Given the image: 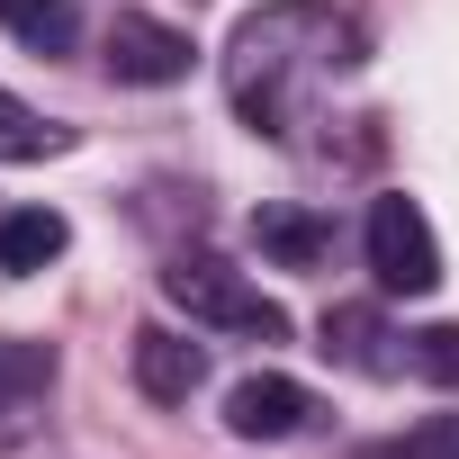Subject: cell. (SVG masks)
Wrapping results in <instances>:
<instances>
[{"instance_id":"5","label":"cell","mask_w":459,"mask_h":459,"mask_svg":"<svg viewBox=\"0 0 459 459\" xmlns=\"http://www.w3.org/2000/svg\"><path fill=\"white\" fill-rule=\"evenodd\" d=\"M307 423H316V396L298 378H280V369L225 387V432H235V441H298Z\"/></svg>"},{"instance_id":"4","label":"cell","mask_w":459,"mask_h":459,"mask_svg":"<svg viewBox=\"0 0 459 459\" xmlns=\"http://www.w3.org/2000/svg\"><path fill=\"white\" fill-rule=\"evenodd\" d=\"M100 64H108L117 82H135V91H171V82H189L198 46H189V28H171V19H153V10H117Z\"/></svg>"},{"instance_id":"14","label":"cell","mask_w":459,"mask_h":459,"mask_svg":"<svg viewBox=\"0 0 459 459\" xmlns=\"http://www.w3.org/2000/svg\"><path fill=\"white\" fill-rule=\"evenodd\" d=\"M360 459H459V414H423L414 432H396V441H369Z\"/></svg>"},{"instance_id":"7","label":"cell","mask_w":459,"mask_h":459,"mask_svg":"<svg viewBox=\"0 0 459 459\" xmlns=\"http://www.w3.org/2000/svg\"><path fill=\"white\" fill-rule=\"evenodd\" d=\"M126 360H135V387H144L153 405H189V396L207 387V351H198V342H180L171 325H144Z\"/></svg>"},{"instance_id":"12","label":"cell","mask_w":459,"mask_h":459,"mask_svg":"<svg viewBox=\"0 0 459 459\" xmlns=\"http://www.w3.org/2000/svg\"><path fill=\"white\" fill-rule=\"evenodd\" d=\"M73 135L64 126H46L28 100H10V91H0V162H46V153H64Z\"/></svg>"},{"instance_id":"3","label":"cell","mask_w":459,"mask_h":459,"mask_svg":"<svg viewBox=\"0 0 459 459\" xmlns=\"http://www.w3.org/2000/svg\"><path fill=\"white\" fill-rule=\"evenodd\" d=\"M360 244H369V271H378L387 298H432L441 289V244H432V216L414 198H369Z\"/></svg>"},{"instance_id":"10","label":"cell","mask_w":459,"mask_h":459,"mask_svg":"<svg viewBox=\"0 0 459 459\" xmlns=\"http://www.w3.org/2000/svg\"><path fill=\"white\" fill-rule=\"evenodd\" d=\"M46 387H55V351H46V342H19V333H0V432H10Z\"/></svg>"},{"instance_id":"6","label":"cell","mask_w":459,"mask_h":459,"mask_svg":"<svg viewBox=\"0 0 459 459\" xmlns=\"http://www.w3.org/2000/svg\"><path fill=\"white\" fill-rule=\"evenodd\" d=\"M325 360H342L360 378H405V333H387L378 307H333L325 316Z\"/></svg>"},{"instance_id":"2","label":"cell","mask_w":459,"mask_h":459,"mask_svg":"<svg viewBox=\"0 0 459 459\" xmlns=\"http://www.w3.org/2000/svg\"><path fill=\"white\" fill-rule=\"evenodd\" d=\"M162 298L207 325V333H235V342H289V307L262 298L235 262H216V253H171L162 262Z\"/></svg>"},{"instance_id":"11","label":"cell","mask_w":459,"mask_h":459,"mask_svg":"<svg viewBox=\"0 0 459 459\" xmlns=\"http://www.w3.org/2000/svg\"><path fill=\"white\" fill-rule=\"evenodd\" d=\"M0 28H10L28 55H73V37H82L73 0H0Z\"/></svg>"},{"instance_id":"1","label":"cell","mask_w":459,"mask_h":459,"mask_svg":"<svg viewBox=\"0 0 459 459\" xmlns=\"http://www.w3.org/2000/svg\"><path fill=\"white\" fill-rule=\"evenodd\" d=\"M360 73V28L333 0H262L225 46V100L262 144H307L333 82Z\"/></svg>"},{"instance_id":"8","label":"cell","mask_w":459,"mask_h":459,"mask_svg":"<svg viewBox=\"0 0 459 459\" xmlns=\"http://www.w3.org/2000/svg\"><path fill=\"white\" fill-rule=\"evenodd\" d=\"M253 244H262V262H280V271H325V253H333V216L271 198V207H253Z\"/></svg>"},{"instance_id":"13","label":"cell","mask_w":459,"mask_h":459,"mask_svg":"<svg viewBox=\"0 0 459 459\" xmlns=\"http://www.w3.org/2000/svg\"><path fill=\"white\" fill-rule=\"evenodd\" d=\"M405 378L459 387V325H423V333H405Z\"/></svg>"},{"instance_id":"9","label":"cell","mask_w":459,"mask_h":459,"mask_svg":"<svg viewBox=\"0 0 459 459\" xmlns=\"http://www.w3.org/2000/svg\"><path fill=\"white\" fill-rule=\"evenodd\" d=\"M73 244V225L55 216V207H0V271H46L55 253Z\"/></svg>"}]
</instances>
